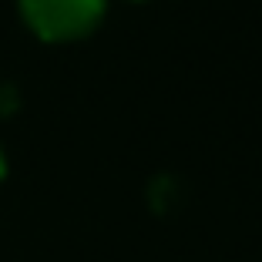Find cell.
<instances>
[{
  "instance_id": "1",
  "label": "cell",
  "mask_w": 262,
  "mask_h": 262,
  "mask_svg": "<svg viewBox=\"0 0 262 262\" xmlns=\"http://www.w3.org/2000/svg\"><path fill=\"white\" fill-rule=\"evenodd\" d=\"M20 17L44 40H74L98 27L104 0H20Z\"/></svg>"
},
{
  "instance_id": "2",
  "label": "cell",
  "mask_w": 262,
  "mask_h": 262,
  "mask_svg": "<svg viewBox=\"0 0 262 262\" xmlns=\"http://www.w3.org/2000/svg\"><path fill=\"white\" fill-rule=\"evenodd\" d=\"M17 104H20V94H17V84L4 81V84H0V118L14 115V111H17Z\"/></svg>"
},
{
  "instance_id": "3",
  "label": "cell",
  "mask_w": 262,
  "mask_h": 262,
  "mask_svg": "<svg viewBox=\"0 0 262 262\" xmlns=\"http://www.w3.org/2000/svg\"><path fill=\"white\" fill-rule=\"evenodd\" d=\"M7 175V155H4V148H0V178Z\"/></svg>"
}]
</instances>
